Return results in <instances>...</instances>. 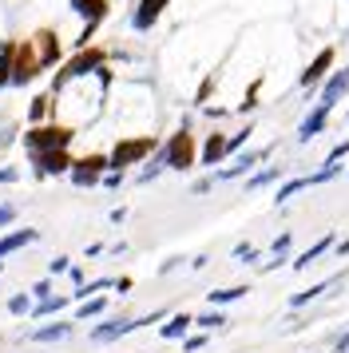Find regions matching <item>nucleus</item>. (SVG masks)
<instances>
[{
  "instance_id": "nucleus-1",
  "label": "nucleus",
  "mask_w": 349,
  "mask_h": 353,
  "mask_svg": "<svg viewBox=\"0 0 349 353\" xmlns=\"http://www.w3.org/2000/svg\"><path fill=\"white\" fill-rule=\"evenodd\" d=\"M99 68H108V48H99V44H88V48H79L76 56H68L60 64V72L52 76V96H60L68 83L83 80V76H92Z\"/></svg>"
},
{
  "instance_id": "nucleus-2",
  "label": "nucleus",
  "mask_w": 349,
  "mask_h": 353,
  "mask_svg": "<svg viewBox=\"0 0 349 353\" xmlns=\"http://www.w3.org/2000/svg\"><path fill=\"white\" fill-rule=\"evenodd\" d=\"M155 151H159L155 135H119V139L111 143V151H108V171H119V175H123L127 167L147 163Z\"/></svg>"
},
{
  "instance_id": "nucleus-3",
  "label": "nucleus",
  "mask_w": 349,
  "mask_h": 353,
  "mask_svg": "<svg viewBox=\"0 0 349 353\" xmlns=\"http://www.w3.org/2000/svg\"><path fill=\"white\" fill-rule=\"evenodd\" d=\"M159 159H163V167H171V171H190V167L199 163V143H195L190 119H183L179 131L167 135V143L159 147Z\"/></svg>"
},
{
  "instance_id": "nucleus-4",
  "label": "nucleus",
  "mask_w": 349,
  "mask_h": 353,
  "mask_svg": "<svg viewBox=\"0 0 349 353\" xmlns=\"http://www.w3.org/2000/svg\"><path fill=\"white\" fill-rule=\"evenodd\" d=\"M72 143H76V128L68 123H36L24 131L28 151H72Z\"/></svg>"
},
{
  "instance_id": "nucleus-5",
  "label": "nucleus",
  "mask_w": 349,
  "mask_h": 353,
  "mask_svg": "<svg viewBox=\"0 0 349 353\" xmlns=\"http://www.w3.org/2000/svg\"><path fill=\"white\" fill-rule=\"evenodd\" d=\"M44 72V64L36 60L28 40H16V52H12V76H8V88H28L36 76Z\"/></svg>"
},
{
  "instance_id": "nucleus-6",
  "label": "nucleus",
  "mask_w": 349,
  "mask_h": 353,
  "mask_svg": "<svg viewBox=\"0 0 349 353\" xmlns=\"http://www.w3.org/2000/svg\"><path fill=\"white\" fill-rule=\"evenodd\" d=\"M68 175H72V187H83V191L88 187H99V179L108 175V155L103 151H92V155H83V159L72 163Z\"/></svg>"
},
{
  "instance_id": "nucleus-7",
  "label": "nucleus",
  "mask_w": 349,
  "mask_h": 353,
  "mask_svg": "<svg viewBox=\"0 0 349 353\" xmlns=\"http://www.w3.org/2000/svg\"><path fill=\"white\" fill-rule=\"evenodd\" d=\"M32 159V171L36 179H52V175H68L72 171V151H28Z\"/></svg>"
},
{
  "instance_id": "nucleus-8",
  "label": "nucleus",
  "mask_w": 349,
  "mask_h": 353,
  "mask_svg": "<svg viewBox=\"0 0 349 353\" xmlns=\"http://www.w3.org/2000/svg\"><path fill=\"white\" fill-rule=\"evenodd\" d=\"M28 44H32V52H36V60L44 64V72L63 60V44H60V36H56V28H36Z\"/></svg>"
},
{
  "instance_id": "nucleus-9",
  "label": "nucleus",
  "mask_w": 349,
  "mask_h": 353,
  "mask_svg": "<svg viewBox=\"0 0 349 353\" xmlns=\"http://www.w3.org/2000/svg\"><path fill=\"white\" fill-rule=\"evenodd\" d=\"M135 334V318H127V314H115V318H99L92 325V341L95 345H111V341H119V337Z\"/></svg>"
},
{
  "instance_id": "nucleus-10",
  "label": "nucleus",
  "mask_w": 349,
  "mask_h": 353,
  "mask_svg": "<svg viewBox=\"0 0 349 353\" xmlns=\"http://www.w3.org/2000/svg\"><path fill=\"white\" fill-rule=\"evenodd\" d=\"M349 278V270H337L330 274V278H321V282H314L310 290H298V294H290V314H298V310H306L310 302H317V298H326L330 290H337L341 282Z\"/></svg>"
},
{
  "instance_id": "nucleus-11",
  "label": "nucleus",
  "mask_w": 349,
  "mask_h": 353,
  "mask_svg": "<svg viewBox=\"0 0 349 353\" xmlns=\"http://www.w3.org/2000/svg\"><path fill=\"white\" fill-rule=\"evenodd\" d=\"M72 334H76V321L72 318H52V321H40L28 334V341H36V345H56V341H68Z\"/></svg>"
},
{
  "instance_id": "nucleus-12",
  "label": "nucleus",
  "mask_w": 349,
  "mask_h": 353,
  "mask_svg": "<svg viewBox=\"0 0 349 353\" xmlns=\"http://www.w3.org/2000/svg\"><path fill=\"white\" fill-rule=\"evenodd\" d=\"M333 56H337L333 48H321V52L314 56V60H310V68L301 72V80H298L301 88H306V92H314L317 83H326V76L333 72Z\"/></svg>"
},
{
  "instance_id": "nucleus-13",
  "label": "nucleus",
  "mask_w": 349,
  "mask_h": 353,
  "mask_svg": "<svg viewBox=\"0 0 349 353\" xmlns=\"http://www.w3.org/2000/svg\"><path fill=\"white\" fill-rule=\"evenodd\" d=\"M349 92V64L341 68V72H330L326 76V83H321V99H317V108H326V112H333V103L337 99H346Z\"/></svg>"
},
{
  "instance_id": "nucleus-14",
  "label": "nucleus",
  "mask_w": 349,
  "mask_h": 353,
  "mask_svg": "<svg viewBox=\"0 0 349 353\" xmlns=\"http://www.w3.org/2000/svg\"><path fill=\"white\" fill-rule=\"evenodd\" d=\"M72 12H79V17L88 20L83 32L95 36V28H99V24L108 20V12H111V0H72Z\"/></svg>"
},
{
  "instance_id": "nucleus-15",
  "label": "nucleus",
  "mask_w": 349,
  "mask_h": 353,
  "mask_svg": "<svg viewBox=\"0 0 349 353\" xmlns=\"http://www.w3.org/2000/svg\"><path fill=\"white\" fill-rule=\"evenodd\" d=\"M167 4H171V0H139V4H135V12H131V28H135V32H151Z\"/></svg>"
},
{
  "instance_id": "nucleus-16",
  "label": "nucleus",
  "mask_w": 349,
  "mask_h": 353,
  "mask_svg": "<svg viewBox=\"0 0 349 353\" xmlns=\"http://www.w3.org/2000/svg\"><path fill=\"white\" fill-rule=\"evenodd\" d=\"M333 242H337V234H333V230H326V234H321V239H317L314 246H306V250H301L298 258H290V266H294V270H310L317 258L330 254V250H333Z\"/></svg>"
},
{
  "instance_id": "nucleus-17",
  "label": "nucleus",
  "mask_w": 349,
  "mask_h": 353,
  "mask_svg": "<svg viewBox=\"0 0 349 353\" xmlns=\"http://www.w3.org/2000/svg\"><path fill=\"white\" fill-rule=\"evenodd\" d=\"M190 325H195V314H187V310L167 314L163 325H159V337H163V341H183V337L190 334Z\"/></svg>"
},
{
  "instance_id": "nucleus-18",
  "label": "nucleus",
  "mask_w": 349,
  "mask_h": 353,
  "mask_svg": "<svg viewBox=\"0 0 349 353\" xmlns=\"http://www.w3.org/2000/svg\"><path fill=\"white\" fill-rule=\"evenodd\" d=\"M108 318V294H95V298H83V302H76V310H72V321H99Z\"/></svg>"
},
{
  "instance_id": "nucleus-19",
  "label": "nucleus",
  "mask_w": 349,
  "mask_h": 353,
  "mask_svg": "<svg viewBox=\"0 0 349 353\" xmlns=\"http://www.w3.org/2000/svg\"><path fill=\"white\" fill-rule=\"evenodd\" d=\"M266 155H270V147H262V151H246V155H238V159L230 163L226 171H219L215 179H242V175H250V171L266 159Z\"/></svg>"
},
{
  "instance_id": "nucleus-20",
  "label": "nucleus",
  "mask_w": 349,
  "mask_h": 353,
  "mask_svg": "<svg viewBox=\"0 0 349 353\" xmlns=\"http://www.w3.org/2000/svg\"><path fill=\"white\" fill-rule=\"evenodd\" d=\"M222 159H226V131H210L203 151H199V163L203 167H219Z\"/></svg>"
},
{
  "instance_id": "nucleus-21",
  "label": "nucleus",
  "mask_w": 349,
  "mask_h": 353,
  "mask_svg": "<svg viewBox=\"0 0 349 353\" xmlns=\"http://www.w3.org/2000/svg\"><path fill=\"white\" fill-rule=\"evenodd\" d=\"M68 305H72V294H52V298H44V302H32V314H28V318L52 321L56 314H63Z\"/></svg>"
},
{
  "instance_id": "nucleus-22",
  "label": "nucleus",
  "mask_w": 349,
  "mask_h": 353,
  "mask_svg": "<svg viewBox=\"0 0 349 353\" xmlns=\"http://www.w3.org/2000/svg\"><path fill=\"white\" fill-rule=\"evenodd\" d=\"M326 123H330V112H326V108H317V103H314V112H310L306 119H301L298 139H301V143H310L314 135H321V131H326Z\"/></svg>"
},
{
  "instance_id": "nucleus-23",
  "label": "nucleus",
  "mask_w": 349,
  "mask_h": 353,
  "mask_svg": "<svg viewBox=\"0 0 349 353\" xmlns=\"http://www.w3.org/2000/svg\"><path fill=\"white\" fill-rule=\"evenodd\" d=\"M246 294H250V286H246V282H238V286H219V290H210V294H206V302L215 305V310H222V305H230V302H242Z\"/></svg>"
},
{
  "instance_id": "nucleus-24",
  "label": "nucleus",
  "mask_w": 349,
  "mask_h": 353,
  "mask_svg": "<svg viewBox=\"0 0 349 353\" xmlns=\"http://www.w3.org/2000/svg\"><path fill=\"white\" fill-rule=\"evenodd\" d=\"M52 108H56V96H52V92L32 96L28 99V123L32 128H36V123H48V119H52Z\"/></svg>"
},
{
  "instance_id": "nucleus-25",
  "label": "nucleus",
  "mask_w": 349,
  "mask_h": 353,
  "mask_svg": "<svg viewBox=\"0 0 349 353\" xmlns=\"http://www.w3.org/2000/svg\"><path fill=\"white\" fill-rule=\"evenodd\" d=\"M195 325H199V334H215V330H226L230 318L222 310H206V314H195Z\"/></svg>"
},
{
  "instance_id": "nucleus-26",
  "label": "nucleus",
  "mask_w": 349,
  "mask_h": 353,
  "mask_svg": "<svg viewBox=\"0 0 349 353\" xmlns=\"http://www.w3.org/2000/svg\"><path fill=\"white\" fill-rule=\"evenodd\" d=\"M306 187H310V183H306V175H301V179H286L282 187L274 191V203L282 207V203H290V199H294V194H298V191H306Z\"/></svg>"
},
{
  "instance_id": "nucleus-27",
  "label": "nucleus",
  "mask_w": 349,
  "mask_h": 353,
  "mask_svg": "<svg viewBox=\"0 0 349 353\" xmlns=\"http://www.w3.org/2000/svg\"><path fill=\"white\" fill-rule=\"evenodd\" d=\"M278 179H282V167H266V171H258V175L246 179V191H262V187L278 183Z\"/></svg>"
},
{
  "instance_id": "nucleus-28",
  "label": "nucleus",
  "mask_w": 349,
  "mask_h": 353,
  "mask_svg": "<svg viewBox=\"0 0 349 353\" xmlns=\"http://www.w3.org/2000/svg\"><path fill=\"white\" fill-rule=\"evenodd\" d=\"M8 314L12 318H28L32 314V294L24 290V294H8Z\"/></svg>"
},
{
  "instance_id": "nucleus-29",
  "label": "nucleus",
  "mask_w": 349,
  "mask_h": 353,
  "mask_svg": "<svg viewBox=\"0 0 349 353\" xmlns=\"http://www.w3.org/2000/svg\"><path fill=\"white\" fill-rule=\"evenodd\" d=\"M254 135V123H246L242 131H235V135H226V155H238L242 147H246V139Z\"/></svg>"
},
{
  "instance_id": "nucleus-30",
  "label": "nucleus",
  "mask_w": 349,
  "mask_h": 353,
  "mask_svg": "<svg viewBox=\"0 0 349 353\" xmlns=\"http://www.w3.org/2000/svg\"><path fill=\"white\" fill-rule=\"evenodd\" d=\"M290 246H294V230H282L278 239L270 242V254L274 258H290Z\"/></svg>"
},
{
  "instance_id": "nucleus-31",
  "label": "nucleus",
  "mask_w": 349,
  "mask_h": 353,
  "mask_svg": "<svg viewBox=\"0 0 349 353\" xmlns=\"http://www.w3.org/2000/svg\"><path fill=\"white\" fill-rule=\"evenodd\" d=\"M230 258H235V262H242V266H250V262H258V246H250V242H238L235 250H230Z\"/></svg>"
},
{
  "instance_id": "nucleus-32",
  "label": "nucleus",
  "mask_w": 349,
  "mask_h": 353,
  "mask_svg": "<svg viewBox=\"0 0 349 353\" xmlns=\"http://www.w3.org/2000/svg\"><path fill=\"white\" fill-rule=\"evenodd\" d=\"M32 302H44V298H52V294H56V290H52V278H40V282H32Z\"/></svg>"
},
{
  "instance_id": "nucleus-33",
  "label": "nucleus",
  "mask_w": 349,
  "mask_h": 353,
  "mask_svg": "<svg viewBox=\"0 0 349 353\" xmlns=\"http://www.w3.org/2000/svg\"><path fill=\"white\" fill-rule=\"evenodd\" d=\"M206 341H210V334H187V337H183V353H199V350H206Z\"/></svg>"
},
{
  "instance_id": "nucleus-34",
  "label": "nucleus",
  "mask_w": 349,
  "mask_h": 353,
  "mask_svg": "<svg viewBox=\"0 0 349 353\" xmlns=\"http://www.w3.org/2000/svg\"><path fill=\"white\" fill-rule=\"evenodd\" d=\"M72 270V258L68 254H56L52 262H48V278H56V274H68Z\"/></svg>"
},
{
  "instance_id": "nucleus-35",
  "label": "nucleus",
  "mask_w": 349,
  "mask_h": 353,
  "mask_svg": "<svg viewBox=\"0 0 349 353\" xmlns=\"http://www.w3.org/2000/svg\"><path fill=\"white\" fill-rule=\"evenodd\" d=\"M183 262H187V258H183V254H171V258H167V262H159V274L167 278V274H174V270H179V266H183Z\"/></svg>"
},
{
  "instance_id": "nucleus-36",
  "label": "nucleus",
  "mask_w": 349,
  "mask_h": 353,
  "mask_svg": "<svg viewBox=\"0 0 349 353\" xmlns=\"http://www.w3.org/2000/svg\"><path fill=\"white\" fill-rule=\"evenodd\" d=\"M68 282H72V290H79L83 282H88V274H83V266H79V262H72V270H68Z\"/></svg>"
},
{
  "instance_id": "nucleus-37",
  "label": "nucleus",
  "mask_w": 349,
  "mask_h": 353,
  "mask_svg": "<svg viewBox=\"0 0 349 353\" xmlns=\"http://www.w3.org/2000/svg\"><path fill=\"white\" fill-rule=\"evenodd\" d=\"M119 183H123V175H119V171H108V175L99 179V187H108V191H115Z\"/></svg>"
},
{
  "instance_id": "nucleus-38",
  "label": "nucleus",
  "mask_w": 349,
  "mask_h": 353,
  "mask_svg": "<svg viewBox=\"0 0 349 353\" xmlns=\"http://www.w3.org/2000/svg\"><path fill=\"white\" fill-rule=\"evenodd\" d=\"M333 353H349V330H341V334L333 337Z\"/></svg>"
},
{
  "instance_id": "nucleus-39",
  "label": "nucleus",
  "mask_w": 349,
  "mask_h": 353,
  "mask_svg": "<svg viewBox=\"0 0 349 353\" xmlns=\"http://www.w3.org/2000/svg\"><path fill=\"white\" fill-rule=\"evenodd\" d=\"M262 266V274H270V270H282V266H290V258H270V262H258Z\"/></svg>"
},
{
  "instance_id": "nucleus-40",
  "label": "nucleus",
  "mask_w": 349,
  "mask_h": 353,
  "mask_svg": "<svg viewBox=\"0 0 349 353\" xmlns=\"http://www.w3.org/2000/svg\"><path fill=\"white\" fill-rule=\"evenodd\" d=\"M346 155H349V139H346V143H337V147H333V151H330V159H326V163H341Z\"/></svg>"
},
{
  "instance_id": "nucleus-41",
  "label": "nucleus",
  "mask_w": 349,
  "mask_h": 353,
  "mask_svg": "<svg viewBox=\"0 0 349 353\" xmlns=\"http://www.w3.org/2000/svg\"><path fill=\"white\" fill-rule=\"evenodd\" d=\"M12 219H16V207L12 203H0V226H8Z\"/></svg>"
},
{
  "instance_id": "nucleus-42",
  "label": "nucleus",
  "mask_w": 349,
  "mask_h": 353,
  "mask_svg": "<svg viewBox=\"0 0 349 353\" xmlns=\"http://www.w3.org/2000/svg\"><path fill=\"white\" fill-rule=\"evenodd\" d=\"M210 187H215V179L206 175V179H199V183L190 187V194H210Z\"/></svg>"
},
{
  "instance_id": "nucleus-43",
  "label": "nucleus",
  "mask_w": 349,
  "mask_h": 353,
  "mask_svg": "<svg viewBox=\"0 0 349 353\" xmlns=\"http://www.w3.org/2000/svg\"><path fill=\"white\" fill-rule=\"evenodd\" d=\"M131 286H135V282H131L127 274H123V278H115V282H111V290H115V294H127V290H131Z\"/></svg>"
},
{
  "instance_id": "nucleus-44",
  "label": "nucleus",
  "mask_w": 349,
  "mask_h": 353,
  "mask_svg": "<svg viewBox=\"0 0 349 353\" xmlns=\"http://www.w3.org/2000/svg\"><path fill=\"white\" fill-rule=\"evenodd\" d=\"M206 262H210L206 254H195V258H190V270H206Z\"/></svg>"
},
{
  "instance_id": "nucleus-45",
  "label": "nucleus",
  "mask_w": 349,
  "mask_h": 353,
  "mask_svg": "<svg viewBox=\"0 0 349 353\" xmlns=\"http://www.w3.org/2000/svg\"><path fill=\"white\" fill-rule=\"evenodd\" d=\"M0 183H16V167H0Z\"/></svg>"
},
{
  "instance_id": "nucleus-46",
  "label": "nucleus",
  "mask_w": 349,
  "mask_h": 353,
  "mask_svg": "<svg viewBox=\"0 0 349 353\" xmlns=\"http://www.w3.org/2000/svg\"><path fill=\"white\" fill-rule=\"evenodd\" d=\"M103 250H108L103 242H92V246H88V258H99V254H103Z\"/></svg>"
},
{
  "instance_id": "nucleus-47",
  "label": "nucleus",
  "mask_w": 349,
  "mask_h": 353,
  "mask_svg": "<svg viewBox=\"0 0 349 353\" xmlns=\"http://www.w3.org/2000/svg\"><path fill=\"white\" fill-rule=\"evenodd\" d=\"M333 250H337V258H346V254H349V239H341V242H333Z\"/></svg>"
},
{
  "instance_id": "nucleus-48",
  "label": "nucleus",
  "mask_w": 349,
  "mask_h": 353,
  "mask_svg": "<svg viewBox=\"0 0 349 353\" xmlns=\"http://www.w3.org/2000/svg\"><path fill=\"white\" fill-rule=\"evenodd\" d=\"M0 274H4V262H0Z\"/></svg>"
}]
</instances>
